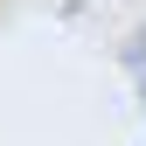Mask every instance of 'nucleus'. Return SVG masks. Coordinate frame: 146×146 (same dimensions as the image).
Wrapping results in <instances>:
<instances>
[{"mask_svg": "<svg viewBox=\"0 0 146 146\" xmlns=\"http://www.w3.org/2000/svg\"><path fill=\"white\" fill-rule=\"evenodd\" d=\"M125 63H132V70H139V84H146V28L132 35V49H125Z\"/></svg>", "mask_w": 146, "mask_h": 146, "instance_id": "obj_1", "label": "nucleus"}]
</instances>
